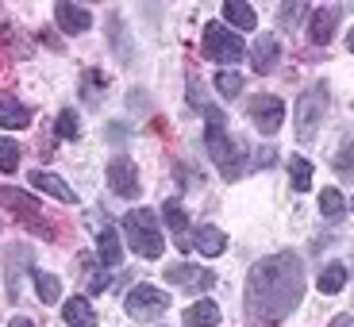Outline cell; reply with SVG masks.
<instances>
[{
	"mask_svg": "<svg viewBox=\"0 0 354 327\" xmlns=\"http://www.w3.org/2000/svg\"><path fill=\"white\" fill-rule=\"evenodd\" d=\"M304 301V262L301 254L281 250L270 254L262 262L250 265L247 274V324L250 327H277L297 312V304Z\"/></svg>",
	"mask_w": 354,
	"mask_h": 327,
	"instance_id": "cell-1",
	"label": "cell"
},
{
	"mask_svg": "<svg viewBox=\"0 0 354 327\" xmlns=\"http://www.w3.org/2000/svg\"><path fill=\"white\" fill-rule=\"evenodd\" d=\"M124 235H127V247L139 258H158L166 250V239H162V231H158V212L154 208H131L124 216Z\"/></svg>",
	"mask_w": 354,
	"mask_h": 327,
	"instance_id": "cell-2",
	"label": "cell"
},
{
	"mask_svg": "<svg viewBox=\"0 0 354 327\" xmlns=\"http://www.w3.org/2000/svg\"><path fill=\"white\" fill-rule=\"evenodd\" d=\"M328 85L324 81H312L308 88H304L301 97H297V104H292V124H297V139L301 142H312L319 131V124H324V112H328Z\"/></svg>",
	"mask_w": 354,
	"mask_h": 327,
	"instance_id": "cell-3",
	"label": "cell"
},
{
	"mask_svg": "<svg viewBox=\"0 0 354 327\" xmlns=\"http://www.w3.org/2000/svg\"><path fill=\"white\" fill-rule=\"evenodd\" d=\"M201 50H204V58H208V62L235 66V62H243V54H247V43L239 39V31H227L223 24H204Z\"/></svg>",
	"mask_w": 354,
	"mask_h": 327,
	"instance_id": "cell-4",
	"label": "cell"
},
{
	"mask_svg": "<svg viewBox=\"0 0 354 327\" xmlns=\"http://www.w3.org/2000/svg\"><path fill=\"white\" fill-rule=\"evenodd\" d=\"M124 308L135 324H151V319H158L162 312L169 308V297L162 289H154V285H135V289L127 292Z\"/></svg>",
	"mask_w": 354,
	"mask_h": 327,
	"instance_id": "cell-5",
	"label": "cell"
},
{
	"mask_svg": "<svg viewBox=\"0 0 354 327\" xmlns=\"http://www.w3.org/2000/svg\"><path fill=\"white\" fill-rule=\"evenodd\" d=\"M162 277H166L169 285H177V289L193 292V297H196V292H208V289L216 285V274H212V270H204V265H189V262H174Z\"/></svg>",
	"mask_w": 354,
	"mask_h": 327,
	"instance_id": "cell-6",
	"label": "cell"
},
{
	"mask_svg": "<svg viewBox=\"0 0 354 327\" xmlns=\"http://www.w3.org/2000/svg\"><path fill=\"white\" fill-rule=\"evenodd\" d=\"M247 115H250V124H254V131L277 135L281 124H285V104L277 97H254L247 104Z\"/></svg>",
	"mask_w": 354,
	"mask_h": 327,
	"instance_id": "cell-7",
	"label": "cell"
},
{
	"mask_svg": "<svg viewBox=\"0 0 354 327\" xmlns=\"http://www.w3.org/2000/svg\"><path fill=\"white\" fill-rule=\"evenodd\" d=\"M108 189H112L115 196H139V166H135L127 154H115L112 162H108Z\"/></svg>",
	"mask_w": 354,
	"mask_h": 327,
	"instance_id": "cell-8",
	"label": "cell"
},
{
	"mask_svg": "<svg viewBox=\"0 0 354 327\" xmlns=\"http://www.w3.org/2000/svg\"><path fill=\"white\" fill-rule=\"evenodd\" d=\"M339 19H343V8H335V4H328V8H316L312 12V19H308V39L312 43H324L328 46L331 43V35H335V27H339Z\"/></svg>",
	"mask_w": 354,
	"mask_h": 327,
	"instance_id": "cell-9",
	"label": "cell"
},
{
	"mask_svg": "<svg viewBox=\"0 0 354 327\" xmlns=\"http://www.w3.org/2000/svg\"><path fill=\"white\" fill-rule=\"evenodd\" d=\"M54 19H58V27H62L66 35H81V31L93 27V12L77 8V4H70V0H58V4H54Z\"/></svg>",
	"mask_w": 354,
	"mask_h": 327,
	"instance_id": "cell-10",
	"label": "cell"
},
{
	"mask_svg": "<svg viewBox=\"0 0 354 327\" xmlns=\"http://www.w3.org/2000/svg\"><path fill=\"white\" fill-rule=\"evenodd\" d=\"M27 181L39 189V193H46V196H54V200H62V204H77V193H73L70 185H66L58 174H46V169H31L27 174Z\"/></svg>",
	"mask_w": 354,
	"mask_h": 327,
	"instance_id": "cell-11",
	"label": "cell"
},
{
	"mask_svg": "<svg viewBox=\"0 0 354 327\" xmlns=\"http://www.w3.org/2000/svg\"><path fill=\"white\" fill-rule=\"evenodd\" d=\"M0 127H8V131L31 127V108L24 100H16L12 93H0Z\"/></svg>",
	"mask_w": 354,
	"mask_h": 327,
	"instance_id": "cell-12",
	"label": "cell"
},
{
	"mask_svg": "<svg viewBox=\"0 0 354 327\" xmlns=\"http://www.w3.org/2000/svg\"><path fill=\"white\" fill-rule=\"evenodd\" d=\"M189 250H201L204 258H220L223 250H227V235H223L220 227H196L193 231V239H189Z\"/></svg>",
	"mask_w": 354,
	"mask_h": 327,
	"instance_id": "cell-13",
	"label": "cell"
},
{
	"mask_svg": "<svg viewBox=\"0 0 354 327\" xmlns=\"http://www.w3.org/2000/svg\"><path fill=\"white\" fill-rule=\"evenodd\" d=\"M250 58H254V70H258V73H274L277 58H281V46H277V35H270V31H266V35L254 43Z\"/></svg>",
	"mask_w": 354,
	"mask_h": 327,
	"instance_id": "cell-14",
	"label": "cell"
},
{
	"mask_svg": "<svg viewBox=\"0 0 354 327\" xmlns=\"http://www.w3.org/2000/svg\"><path fill=\"white\" fill-rule=\"evenodd\" d=\"M216 324H220V304L208 301V297H201L185 308V327H216Z\"/></svg>",
	"mask_w": 354,
	"mask_h": 327,
	"instance_id": "cell-15",
	"label": "cell"
},
{
	"mask_svg": "<svg viewBox=\"0 0 354 327\" xmlns=\"http://www.w3.org/2000/svg\"><path fill=\"white\" fill-rule=\"evenodd\" d=\"M223 19L231 24V31H254V27H258L254 8L243 4V0H227V4H223Z\"/></svg>",
	"mask_w": 354,
	"mask_h": 327,
	"instance_id": "cell-16",
	"label": "cell"
},
{
	"mask_svg": "<svg viewBox=\"0 0 354 327\" xmlns=\"http://www.w3.org/2000/svg\"><path fill=\"white\" fill-rule=\"evenodd\" d=\"M62 319L70 327H97V312H93V304L85 301V297H70L62 308Z\"/></svg>",
	"mask_w": 354,
	"mask_h": 327,
	"instance_id": "cell-17",
	"label": "cell"
},
{
	"mask_svg": "<svg viewBox=\"0 0 354 327\" xmlns=\"http://www.w3.org/2000/svg\"><path fill=\"white\" fill-rule=\"evenodd\" d=\"M27 265H31V247H16L4 262V270H8V301H19V270H27Z\"/></svg>",
	"mask_w": 354,
	"mask_h": 327,
	"instance_id": "cell-18",
	"label": "cell"
},
{
	"mask_svg": "<svg viewBox=\"0 0 354 327\" xmlns=\"http://www.w3.org/2000/svg\"><path fill=\"white\" fill-rule=\"evenodd\" d=\"M97 258L112 270V265H120V258H124V247H120V231L115 227H104L97 235Z\"/></svg>",
	"mask_w": 354,
	"mask_h": 327,
	"instance_id": "cell-19",
	"label": "cell"
},
{
	"mask_svg": "<svg viewBox=\"0 0 354 327\" xmlns=\"http://www.w3.org/2000/svg\"><path fill=\"white\" fill-rule=\"evenodd\" d=\"M343 285H346V265H343V262L324 265V270H319V277H316V289L324 292V297H335Z\"/></svg>",
	"mask_w": 354,
	"mask_h": 327,
	"instance_id": "cell-20",
	"label": "cell"
},
{
	"mask_svg": "<svg viewBox=\"0 0 354 327\" xmlns=\"http://www.w3.org/2000/svg\"><path fill=\"white\" fill-rule=\"evenodd\" d=\"M0 204H8V208H16V212H24V220H31V216H39V200H35V196L19 193V189H12V185H0Z\"/></svg>",
	"mask_w": 354,
	"mask_h": 327,
	"instance_id": "cell-21",
	"label": "cell"
},
{
	"mask_svg": "<svg viewBox=\"0 0 354 327\" xmlns=\"http://www.w3.org/2000/svg\"><path fill=\"white\" fill-rule=\"evenodd\" d=\"M31 277H35L39 301H46V304H58V301H62V281H58L54 274H46V270H31Z\"/></svg>",
	"mask_w": 354,
	"mask_h": 327,
	"instance_id": "cell-22",
	"label": "cell"
},
{
	"mask_svg": "<svg viewBox=\"0 0 354 327\" xmlns=\"http://www.w3.org/2000/svg\"><path fill=\"white\" fill-rule=\"evenodd\" d=\"M343 212H346L343 193H339V189H324V193H319V216H324L328 223H339Z\"/></svg>",
	"mask_w": 354,
	"mask_h": 327,
	"instance_id": "cell-23",
	"label": "cell"
},
{
	"mask_svg": "<svg viewBox=\"0 0 354 327\" xmlns=\"http://www.w3.org/2000/svg\"><path fill=\"white\" fill-rule=\"evenodd\" d=\"M19 142L12 139V135H0V174H16L19 166Z\"/></svg>",
	"mask_w": 354,
	"mask_h": 327,
	"instance_id": "cell-24",
	"label": "cell"
},
{
	"mask_svg": "<svg viewBox=\"0 0 354 327\" xmlns=\"http://www.w3.org/2000/svg\"><path fill=\"white\" fill-rule=\"evenodd\" d=\"M289 181L297 193H308L312 189V162L308 158H292L289 162Z\"/></svg>",
	"mask_w": 354,
	"mask_h": 327,
	"instance_id": "cell-25",
	"label": "cell"
},
{
	"mask_svg": "<svg viewBox=\"0 0 354 327\" xmlns=\"http://www.w3.org/2000/svg\"><path fill=\"white\" fill-rule=\"evenodd\" d=\"M216 88H220V97H239L243 93V73L239 70H220L216 73Z\"/></svg>",
	"mask_w": 354,
	"mask_h": 327,
	"instance_id": "cell-26",
	"label": "cell"
},
{
	"mask_svg": "<svg viewBox=\"0 0 354 327\" xmlns=\"http://www.w3.org/2000/svg\"><path fill=\"white\" fill-rule=\"evenodd\" d=\"M162 220L169 223V231H174V235H181V231L189 227V216H185V208H181L177 200H166V204H162Z\"/></svg>",
	"mask_w": 354,
	"mask_h": 327,
	"instance_id": "cell-27",
	"label": "cell"
},
{
	"mask_svg": "<svg viewBox=\"0 0 354 327\" xmlns=\"http://www.w3.org/2000/svg\"><path fill=\"white\" fill-rule=\"evenodd\" d=\"M54 131H58V139H77V135H81L77 112H73V108H62V112H58V127H54Z\"/></svg>",
	"mask_w": 354,
	"mask_h": 327,
	"instance_id": "cell-28",
	"label": "cell"
},
{
	"mask_svg": "<svg viewBox=\"0 0 354 327\" xmlns=\"http://www.w3.org/2000/svg\"><path fill=\"white\" fill-rule=\"evenodd\" d=\"M331 166H335L339 174H354V139H346L343 147H339V154L331 158Z\"/></svg>",
	"mask_w": 354,
	"mask_h": 327,
	"instance_id": "cell-29",
	"label": "cell"
},
{
	"mask_svg": "<svg viewBox=\"0 0 354 327\" xmlns=\"http://www.w3.org/2000/svg\"><path fill=\"white\" fill-rule=\"evenodd\" d=\"M304 12H308L304 4H281V12H277V24H281V27H292L297 19L304 16Z\"/></svg>",
	"mask_w": 354,
	"mask_h": 327,
	"instance_id": "cell-30",
	"label": "cell"
},
{
	"mask_svg": "<svg viewBox=\"0 0 354 327\" xmlns=\"http://www.w3.org/2000/svg\"><path fill=\"white\" fill-rule=\"evenodd\" d=\"M108 281H112V277H104V274H93V281H88V292H104V289H108Z\"/></svg>",
	"mask_w": 354,
	"mask_h": 327,
	"instance_id": "cell-31",
	"label": "cell"
},
{
	"mask_svg": "<svg viewBox=\"0 0 354 327\" xmlns=\"http://www.w3.org/2000/svg\"><path fill=\"white\" fill-rule=\"evenodd\" d=\"M331 327H354V316L351 312H339V316L331 319Z\"/></svg>",
	"mask_w": 354,
	"mask_h": 327,
	"instance_id": "cell-32",
	"label": "cell"
},
{
	"mask_svg": "<svg viewBox=\"0 0 354 327\" xmlns=\"http://www.w3.org/2000/svg\"><path fill=\"white\" fill-rule=\"evenodd\" d=\"M8 327H35V324H31L27 316H12V324H8Z\"/></svg>",
	"mask_w": 354,
	"mask_h": 327,
	"instance_id": "cell-33",
	"label": "cell"
},
{
	"mask_svg": "<svg viewBox=\"0 0 354 327\" xmlns=\"http://www.w3.org/2000/svg\"><path fill=\"white\" fill-rule=\"evenodd\" d=\"M346 43H351V54H354V31H351V39H346Z\"/></svg>",
	"mask_w": 354,
	"mask_h": 327,
	"instance_id": "cell-34",
	"label": "cell"
},
{
	"mask_svg": "<svg viewBox=\"0 0 354 327\" xmlns=\"http://www.w3.org/2000/svg\"><path fill=\"white\" fill-rule=\"evenodd\" d=\"M351 208H354V200H351Z\"/></svg>",
	"mask_w": 354,
	"mask_h": 327,
	"instance_id": "cell-35",
	"label": "cell"
}]
</instances>
